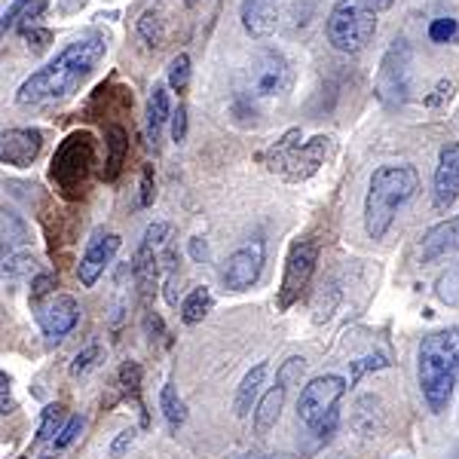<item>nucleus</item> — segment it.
<instances>
[{
    "mask_svg": "<svg viewBox=\"0 0 459 459\" xmlns=\"http://www.w3.org/2000/svg\"><path fill=\"white\" fill-rule=\"evenodd\" d=\"M22 34H25V40H34V49H47L49 40H53L47 28H22Z\"/></svg>",
    "mask_w": 459,
    "mask_h": 459,
    "instance_id": "nucleus-40",
    "label": "nucleus"
},
{
    "mask_svg": "<svg viewBox=\"0 0 459 459\" xmlns=\"http://www.w3.org/2000/svg\"><path fill=\"white\" fill-rule=\"evenodd\" d=\"M291 65L282 53L276 49H257L251 56L246 74H242V99H248L251 105H270V101L285 99V92L291 89Z\"/></svg>",
    "mask_w": 459,
    "mask_h": 459,
    "instance_id": "nucleus-7",
    "label": "nucleus"
},
{
    "mask_svg": "<svg viewBox=\"0 0 459 459\" xmlns=\"http://www.w3.org/2000/svg\"><path fill=\"white\" fill-rule=\"evenodd\" d=\"M117 386H120L123 398H132L142 407V365L138 361H123L120 374H117Z\"/></svg>",
    "mask_w": 459,
    "mask_h": 459,
    "instance_id": "nucleus-26",
    "label": "nucleus"
},
{
    "mask_svg": "<svg viewBox=\"0 0 459 459\" xmlns=\"http://www.w3.org/2000/svg\"><path fill=\"white\" fill-rule=\"evenodd\" d=\"M53 288H58L56 273H40V276L31 282V303H34V307H40V300L49 298V294H53Z\"/></svg>",
    "mask_w": 459,
    "mask_h": 459,
    "instance_id": "nucleus-34",
    "label": "nucleus"
},
{
    "mask_svg": "<svg viewBox=\"0 0 459 459\" xmlns=\"http://www.w3.org/2000/svg\"><path fill=\"white\" fill-rule=\"evenodd\" d=\"M407 62H411V53H407L404 43H395L386 53V58H383L377 92H380V99L389 101V105L402 101L407 92Z\"/></svg>",
    "mask_w": 459,
    "mask_h": 459,
    "instance_id": "nucleus-17",
    "label": "nucleus"
},
{
    "mask_svg": "<svg viewBox=\"0 0 459 459\" xmlns=\"http://www.w3.org/2000/svg\"><path fill=\"white\" fill-rule=\"evenodd\" d=\"M266 377H270V361H257V365L242 377L239 389H236V402H233L236 417H248V413L255 411L257 407L255 402H261V395H264Z\"/></svg>",
    "mask_w": 459,
    "mask_h": 459,
    "instance_id": "nucleus-21",
    "label": "nucleus"
},
{
    "mask_svg": "<svg viewBox=\"0 0 459 459\" xmlns=\"http://www.w3.org/2000/svg\"><path fill=\"white\" fill-rule=\"evenodd\" d=\"M80 432H83V420H80V417H71L68 423L62 426V432H58V438L53 441V450H65V447H71V444L80 438Z\"/></svg>",
    "mask_w": 459,
    "mask_h": 459,
    "instance_id": "nucleus-36",
    "label": "nucleus"
},
{
    "mask_svg": "<svg viewBox=\"0 0 459 459\" xmlns=\"http://www.w3.org/2000/svg\"><path fill=\"white\" fill-rule=\"evenodd\" d=\"M187 83H190V56L178 53L172 58V65H169V86H172L175 92H184Z\"/></svg>",
    "mask_w": 459,
    "mask_h": 459,
    "instance_id": "nucleus-31",
    "label": "nucleus"
},
{
    "mask_svg": "<svg viewBox=\"0 0 459 459\" xmlns=\"http://www.w3.org/2000/svg\"><path fill=\"white\" fill-rule=\"evenodd\" d=\"M132 444H135V429H126V432L117 435L114 444H110V456H114V459H120V456L126 454V450L132 447Z\"/></svg>",
    "mask_w": 459,
    "mask_h": 459,
    "instance_id": "nucleus-39",
    "label": "nucleus"
},
{
    "mask_svg": "<svg viewBox=\"0 0 459 459\" xmlns=\"http://www.w3.org/2000/svg\"><path fill=\"white\" fill-rule=\"evenodd\" d=\"M101 361H105V350H101L99 343L86 346L83 352L74 355V361H71V377H86V374H92L95 368H101Z\"/></svg>",
    "mask_w": 459,
    "mask_h": 459,
    "instance_id": "nucleus-30",
    "label": "nucleus"
},
{
    "mask_svg": "<svg viewBox=\"0 0 459 459\" xmlns=\"http://www.w3.org/2000/svg\"><path fill=\"white\" fill-rule=\"evenodd\" d=\"M325 31L337 53H361L377 34L374 10H368L361 0H337Z\"/></svg>",
    "mask_w": 459,
    "mask_h": 459,
    "instance_id": "nucleus-8",
    "label": "nucleus"
},
{
    "mask_svg": "<svg viewBox=\"0 0 459 459\" xmlns=\"http://www.w3.org/2000/svg\"><path fill=\"white\" fill-rule=\"evenodd\" d=\"M108 53V37L101 31H89L80 40L68 43L53 62L34 71L25 83L19 86L16 101L19 105H53V101H65L77 92L89 80V74L99 68V62Z\"/></svg>",
    "mask_w": 459,
    "mask_h": 459,
    "instance_id": "nucleus-1",
    "label": "nucleus"
},
{
    "mask_svg": "<svg viewBox=\"0 0 459 459\" xmlns=\"http://www.w3.org/2000/svg\"><path fill=\"white\" fill-rule=\"evenodd\" d=\"M28 242V224L22 221V214L13 209H4V257L13 255V248Z\"/></svg>",
    "mask_w": 459,
    "mask_h": 459,
    "instance_id": "nucleus-27",
    "label": "nucleus"
},
{
    "mask_svg": "<svg viewBox=\"0 0 459 459\" xmlns=\"http://www.w3.org/2000/svg\"><path fill=\"white\" fill-rule=\"evenodd\" d=\"M160 411H162V417H166L169 429H181L187 423V404L178 395L175 383H166V386L160 389Z\"/></svg>",
    "mask_w": 459,
    "mask_h": 459,
    "instance_id": "nucleus-25",
    "label": "nucleus"
},
{
    "mask_svg": "<svg viewBox=\"0 0 459 459\" xmlns=\"http://www.w3.org/2000/svg\"><path fill=\"white\" fill-rule=\"evenodd\" d=\"M43 6H47V0H16V4L10 6V10L4 13V31H10V28H16L19 22H31L43 13Z\"/></svg>",
    "mask_w": 459,
    "mask_h": 459,
    "instance_id": "nucleus-28",
    "label": "nucleus"
},
{
    "mask_svg": "<svg viewBox=\"0 0 459 459\" xmlns=\"http://www.w3.org/2000/svg\"><path fill=\"white\" fill-rule=\"evenodd\" d=\"M19 459H25V456H19Z\"/></svg>",
    "mask_w": 459,
    "mask_h": 459,
    "instance_id": "nucleus-46",
    "label": "nucleus"
},
{
    "mask_svg": "<svg viewBox=\"0 0 459 459\" xmlns=\"http://www.w3.org/2000/svg\"><path fill=\"white\" fill-rule=\"evenodd\" d=\"M95 166V138L89 132H74L58 144L53 162H49V181L62 199H80L89 187V175Z\"/></svg>",
    "mask_w": 459,
    "mask_h": 459,
    "instance_id": "nucleus-5",
    "label": "nucleus"
},
{
    "mask_svg": "<svg viewBox=\"0 0 459 459\" xmlns=\"http://www.w3.org/2000/svg\"><path fill=\"white\" fill-rule=\"evenodd\" d=\"M105 147H108V157H105V169H101V178L110 184L117 181L126 166V157H129V135H126L123 126L110 123L105 129Z\"/></svg>",
    "mask_w": 459,
    "mask_h": 459,
    "instance_id": "nucleus-22",
    "label": "nucleus"
},
{
    "mask_svg": "<svg viewBox=\"0 0 459 459\" xmlns=\"http://www.w3.org/2000/svg\"><path fill=\"white\" fill-rule=\"evenodd\" d=\"M318 264V242L316 239H298L288 251L285 261V276H282V288H279V309H291L303 294H307L309 282H313V273Z\"/></svg>",
    "mask_w": 459,
    "mask_h": 459,
    "instance_id": "nucleus-10",
    "label": "nucleus"
},
{
    "mask_svg": "<svg viewBox=\"0 0 459 459\" xmlns=\"http://www.w3.org/2000/svg\"><path fill=\"white\" fill-rule=\"evenodd\" d=\"M266 261V246L264 239H251L246 246H239L233 255L227 257L224 266V288L227 291H248L251 285L261 279Z\"/></svg>",
    "mask_w": 459,
    "mask_h": 459,
    "instance_id": "nucleus-12",
    "label": "nucleus"
},
{
    "mask_svg": "<svg viewBox=\"0 0 459 459\" xmlns=\"http://www.w3.org/2000/svg\"><path fill=\"white\" fill-rule=\"evenodd\" d=\"M190 248H194V257H196V261H203V257H205V246L199 242V236L194 239V246H190Z\"/></svg>",
    "mask_w": 459,
    "mask_h": 459,
    "instance_id": "nucleus-43",
    "label": "nucleus"
},
{
    "mask_svg": "<svg viewBox=\"0 0 459 459\" xmlns=\"http://www.w3.org/2000/svg\"><path fill=\"white\" fill-rule=\"evenodd\" d=\"M37 309V325L49 340H65L77 328L80 322V303L71 294H53L47 303H40Z\"/></svg>",
    "mask_w": 459,
    "mask_h": 459,
    "instance_id": "nucleus-13",
    "label": "nucleus"
},
{
    "mask_svg": "<svg viewBox=\"0 0 459 459\" xmlns=\"http://www.w3.org/2000/svg\"><path fill=\"white\" fill-rule=\"evenodd\" d=\"M172 105H169V92L166 86H153L151 99H147V110H144V129H147V142H151L153 151H160V138L162 129L172 123Z\"/></svg>",
    "mask_w": 459,
    "mask_h": 459,
    "instance_id": "nucleus-20",
    "label": "nucleus"
},
{
    "mask_svg": "<svg viewBox=\"0 0 459 459\" xmlns=\"http://www.w3.org/2000/svg\"><path fill=\"white\" fill-rule=\"evenodd\" d=\"M138 37L147 43L151 49H162L166 47V13H162V6H147L142 13V19H138Z\"/></svg>",
    "mask_w": 459,
    "mask_h": 459,
    "instance_id": "nucleus-23",
    "label": "nucleus"
},
{
    "mask_svg": "<svg viewBox=\"0 0 459 459\" xmlns=\"http://www.w3.org/2000/svg\"><path fill=\"white\" fill-rule=\"evenodd\" d=\"M417 380L432 413H444L459 383V328H441L420 340Z\"/></svg>",
    "mask_w": 459,
    "mask_h": 459,
    "instance_id": "nucleus-2",
    "label": "nucleus"
},
{
    "mask_svg": "<svg viewBox=\"0 0 459 459\" xmlns=\"http://www.w3.org/2000/svg\"><path fill=\"white\" fill-rule=\"evenodd\" d=\"M420 175L413 166H380L374 169L365 196V230L377 242L395 224V214L417 196Z\"/></svg>",
    "mask_w": 459,
    "mask_h": 459,
    "instance_id": "nucleus-3",
    "label": "nucleus"
},
{
    "mask_svg": "<svg viewBox=\"0 0 459 459\" xmlns=\"http://www.w3.org/2000/svg\"><path fill=\"white\" fill-rule=\"evenodd\" d=\"M22 273H34V257L31 255H6L4 257V279H19Z\"/></svg>",
    "mask_w": 459,
    "mask_h": 459,
    "instance_id": "nucleus-32",
    "label": "nucleus"
},
{
    "mask_svg": "<svg viewBox=\"0 0 459 459\" xmlns=\"http://www.w3.org/2000/svg\"><path fill=\"white\" fill-rule=\"evenodd\" d=\"M212 307H214V298H212L209 288H205V285L194 288V291L181 300V322L184 325H199L205 316L212 313Z\"/></svg>",
    "mask_w": 459,
    "mask_h": 459,
    "instance_id": "nucleus-24",
    "label": "nucleus"
},
{
    "mask_svg": "<svg viewBox=\"0 0 459 459\" xmlns=\"http://www.w3.org/2000/svg\"><path fill=\"white\" fill-rule=\"evenodd\" d=\"M13 377L6 371H0V413H13Z\"/></svg>",
    "mask_w": 459,
    "mask_h": 459,
    "instance_id": "nucleus-38",
    "label": "nucleus"
},
{
    "mask_svg": "<svg viewBox=\"0 0 459 459\" xmlns=\"http://www.w3.org/2000/svg\"><path fill=\"white\" fill-rule=\"evenodd\" d=\"M62 417H65V404H49V407H43V413H40V426H37V441H56L58 438V423H62Z\"/></svg>",
    "mask_w": 459,
    "mask_h": 459,
    "instance_id": "nucleus-29",
    "label": "nucleus"
},
{
    "mask_svg": "<svg viewBox=\"0 0 459 459\" xmlns=\"http://www.w3.org/2000/svg\"><path fill=\"white\" fill-rule=\"evenodd\" d=\"M450 89H454L450 83H438V89H435V95H429V99H426V105H429V108H435L441 99H450Z\"/></svg>",
    "mask_w": 459,
    "mask_h": 459,
    "instance_id": "nucleus-41",
    "label": "nucleus"
},
{
    "mask_svg": "<svg viewBox=\"0 0 459 459\" xmlns=\"http://www.w3.org/2000/svg\"><path fill=\"white\" fill-rule=\"evenodd\" d=\"M120 236L117 233H99L89 239V246L83 251V257H80L77 264V279L83 288H92L95 282H99L101 276H105V270L110 264H114L117 251H120Z\"/></svg>",
    "mask_w": 459,
    "mask_h": 459,
    "instance_id": "nucleus-14",
    "label": "nucleus"
},
{
    "mask_svg": "<svg viewBox=\"0 0 459 459\" xmlns=\"http://www.w3.org/2000/svg\"><path fill=\"white\" fill-rule=\"evenodd\" d=\"M459 199V142H447L438 153V166L432 178V205L447 212Z\"/></svg>",
    "mask_w": 459,
    "mask_h": 459,
    "instance_id": "nucleus-15",
    "label": "nucleus"
},
{
    "mask_svg": "<svg viewBox=\"0 0 459 459\" xmlns=\"http://www.w3.org/2000/svg\"><path fill=\"white\" fill-rule=\"evenodd\" d=\"M153 199H157V181H153V166L144 162L142 166V187H138V205L142 209H151Z\"/></svg>",
    "mask_w": 459,
    "mask_h": 459,
    "instance_id": "nucleus-33",
    "label": "nucleus"
},
{
    "mask_svg": "<svg viewBox=\"0 0 459 459\" xmlns=\"http://www.w3.org/2000/svg\"><path fill=\"white\" fill-rule=\"evenodd\" d=\"M456 34H459L456 19H435L432 25H429V37H432V43H450Z\"/></svg>",
    "mask_w": 459,
    "mask_h": 459,
    "instance_id": "nucleus-35",
    "label": "nucleus"
},
{
    "mask_svg": "<svg viewBox=\"0 0 459 459\" xmlns=\"http://www.w3.org/2000/svg\"><path fill=\"white\" fill-rule=\"evenodd\" d=\"M303 368H307V361L300 359V355H294V359H288L282 368H279L276 374V386H270L261 395V402L255 407V432L257 435H266L273 426L279 423V417H282V407H285V395H288V386H291L294 380H300Z\"/></svg>",
    "mask_w": 459,
    "mask_h": 459,
    "instance_id": "nucleus-11",
    "label": "nucleus"
},
{
    "mask_svg": "<svg viewBox=\"0 0 459 459\" xmlns=\"http://www.w3.org/2000/svg\"><path fill=\"white\" fill-rule=\"evenodd\" d=\"M172 246V224H151L144 230V239L138 246L135 257H132V279L144 300L157 294L160 273H162V251Z\"/></svg>",
    "mask_w": 459,
    "mask_h": 459,
    "instance_id": "nucleus-9",
    "label": "nucleus"
},
{
    "mask_svg": "<svg viewBox=\"0 0 459 459\" xmlns=\"http://www.w3.org/2000/svg\"><path fill=\"white\" fill-rule=\"evenodd\" d=\"M361 4L368 6V10H374V13H380V10H389L395 0H361Z\"/></svg>",
    "mask_w": 459,
    "mask_h": 459,
    "instance_id": "nucleus-42",
    "label": "nucleus"
},
{
    "mask_svg": "<svg viewBox=\"0 0 459 459\" xmlns=\"http://www.w3.org/2000/svg\"><path fill=\"white\" fill-rule=\"evenodd\" d=\"M43 151V132L37 129H6L0 135V160L4 166L28 169Z\"/></svg>",
    "mask_w": 459,
    "mask_h": 459,
    "instance_id": "nucleus-16",
    "label": "nucleus"
},
{
    "mask_svg": "<svg viewBox=\"0 0 459 459\" xmlns=\"http://www.w3.org/2000/svg\"><path fill=\"white\" fill-rule=\"evenodd\" d=\"M346 395V380L340 374H318L303 386L298 398L300 423L318 438H328L337 429V404Z\"/></svg>",
    "mask_w": 459,
    "mask_h": 459,
    "instance_id": "nucleus-6",
    "label": "nucleus"
},
{
    "mask_svg": "<svg viewBox=\"0 0 459 459\" xmlns=\"http://www.w3.org/2000/svg\"><path fill=\"white\" fill-rule=\"evenodd\" d=\"M169 126H172V142L181 144L184 138H187V108L178 105V110L172 114V123H169Z\"/></svg>",
    "mask_w": 459,
    "mask_h": 459,
    "instance_id": "nucleus-37",
    "label": "nucleus"
},
{
    "mask_svg": "<svg viewBox=\"0 0 459 459\" xmlns=\"http://www.w3.org/2000/svg\"><path fill=\"white\" fill-rule=\"evenodd\" d=\"M337 144L331 135H316L309 142H303L300 129H288L276 144H270L261 153V162L270 169L273 175L285 178L291 184L309 181L325 162H331Z\"/></svg>",
    "mask_w": 459,
    "mask_h": 459,
    "instance_id": "nucleus-4",
    "label": "nucleus"
},
{
    "mask_svg": "<svg viewBox=\"0 0 459 459\" xmlns=\"http://www.w3.org/2000/svg\"><path fill=\"white\" fill-rule=\"evenodd\" d=\"M239 19L248 37L264 40L276 31L279 19H282V0H242Z\"/></svg>",
    "mask_w": 459,
    "mask_h": 459,
    "instance_id": "nucleus-18",
    "label": "nucleus"
},
{
    "mask_svg": "<svg viewBox=\"0 0 459 459\" xmlns=\"http://www.w3.org/2000/svg\"><path fill=\"white\" fill-rule=\"evenodd\" d=\"M325 459H352V454H331V456H325Z\"/></svg>",
    "mask_w": 459,
    "mask_h": 459,
    "instance_id": "nucleus-44",
    "label": "nucleus"
},
{
    "mask_svg": "<svg viewBox=\"0 0 459 459\" xmlns=\"http://www.w3.org/2000/svg\"><path fill=\"white\" fill-rule=\"evenodd\" d=\"M184 4H187V6H196V4H199V0H184Z\"/></svg>",
    "mask_w": 459,
    "mask_h": 459,
    "instance_id": "nucleus-45",
    "label": "nucleus"
},
{
    "mask_svg": "<svg viewBox=\"0 0 459 459\" xmlns=\"http://www.w3.org/2000/svg\"><path fill=\"white\" fill-rule=\"evenodd\" d=\"M456 251H459V214L441 221V224H435L432 230H426L423 242H420V261L432 264V261H438V257L456 255Z\"/></svg>",
    "mask_w": 459,
    "mask_h": 459,
    "instance_id": "nucleus-19",
    "label": "nucleus"
}]
</instances>
